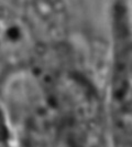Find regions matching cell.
Masks as SVG:
<instances>
[{
	"label": "cell",
	"instance_id": "1",
	"mask_svg": "<svg viewBox=\"0 0 132 147\" xmlns=\"http://www.w3.org/2000/svg\"><path fill=\"white\" fill-rule=\"evenodd\" d=\"M29 41L27 32L15 22L5 20V26L0 24V52L2 53H21L27 50Z\"/></svg>",
	"mask_w": 132,
	"mask_h": 147
}]
</instances>
